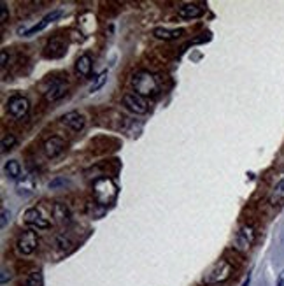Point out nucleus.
Wrapping results in <instances>:
<instances>
[{
    "label": "nucleus",
    "mask_w": 284,
    "mask_h": 286,
    "mask_svg": "<svg viewBox=\"0 0 284 286\" xmlns=\"http://www.w3.org/2000/svg\"><path fill=\"white\" fill-rule=\"evenodd\" d=\"M37 244H39V237L35 230H23L16 239V249L23 257H30L32 253H35Z\"/></svg>",
    "instance_id": "20e7f679"
},
{
    "label": "nucleus",
    "mask_w": 284,
    "mask_h": 286,
    "mask_svg": "<svg viewBox=\"0 0 284 286\" xmlns=\"http://www.w3.org/2000/svg\"><path fill=\"white\" fill-rule=\"evenodd\" d=\"M91 67H93V60L90 53H83L81 57L75 60V72L83 78H88L91 74Z\"/></svg>",
    "instance_id": "2eb2a0df"
},
{
    "label": "nucleus",
    "mask_w": 284,
    "mask_h": 286,
    "mask_svg": "<svg viewBox=\"0 0 284 286\" xmlns=\"http://www.w3.org/2000/svg\"><path fill=\"white\" fill-rule=\"evenodd\" d=\"M249 283H251V276H248L244 279V283H242V286H249Z\"/></svg>",
    "instance_id": "c85d7f7f"
},
{
    "label": "nucleus",
    "mask_w": 284,
    "mask_h": 286,
    "mask_svg": "<svg viewBox=\"0 0 284 286\" xmlns=\"http://www.w3.org/2000/svg\"><path fill=\"white\" fill-rule=\"evenodd\" d=\"M203 9L202 6H197V4H184V6H181L179 9H177V16L183 20H197L203 16Z\"/></svg>",
    "instance_id": "ddd939ff"
},
{
    "label": "nucleus",
    "mask_w": 284,
    "mask_h": 286,
    "mask_svg": "<svg viewBox=\"0 0 284 286\" xmlns=\"http://www.w3.org/2000/svg\"><path fill=\"white\" fill-rule=\"evenodd\" d=\"M67 51V46L65 42L62 39H53L48 44V48H46V57L48 58H62L63 55H65Z\"/></svg>",
    "instance_id": "dca6fc26"
},
{
    "label": "nucleus",
    "mask_w": 284,
    "mask_h": 286,
    "mask_svg": "<svg viewBox=\"0 0 284 286\" xmlns=\"http://www.w3.org/2000/svg\"><path fill=\"white\" fill-rule=\"evenodd\" d=\"M6 174H7V177L12 179V181L20 179L21 177V165H20V162H16V160L7 162V164H6Z\"/></svg>",
    "instance_id": "a211bd4d"
},
{
    "label": "nucleus",
    "mask_w": 284,
    "mask_h": 286,
    "mask_svg": "<svg viewBox=\"0 0 284 286\" xmlns=\"http://www.w3.org/2000/svg\"><path fill=\"white\" fill-rule=\"evenodd\" d=\"M27 286H42V274L39 271L30 272V276L27 279Z\"/></svg>",
    "instance_id": "4be33fe9"
},
{
    "label": "nucleus",
    "mask_w": 284,
    "mask_h": 286,
    "mask_svg": "<svg viewBox=\"0 0 284 286\" xmlns=\"http://www.w3.org/2000/svg\"><path fill=\"white\" fill-rule=\"evenodd\" d=\"M153 35L156 39H162V41H176L179 39L181 35H184V30L183 28H165V27H158L153 30Z\"/></svg>",
    "instance_id": "4468645a"
},
{
    "label": "nucleus",
    "mask_w": 284,
    "mask_h": 286,
    "mask_svg": "<svg viewBox=\"0 0 284 286\" xmlns=\"http://www.w3.org/2000/svg\"><path fill=\"white\" fill-rule=\"evenodd\" d=\"M9 220H11V212L7 211L6 207H2V221H0V227L6 228V225H7V221Z\"/></svg>",
    "instance_id": "b1692460"
},
{
    "label": "nucleus",
    "mask_w": 284,
    "mask_h": 286,
    "mask_svg": "<svg viewBox=\"0 0 284 286\" xmlns=\"http://www.w3.org/2000/svg\"><path fill=\"white\" fill-rule=\"evenodd\" d=\"M7 58H9V55H7V49H2V60H0V63H2V67L7 65Z\"/></svg>",
    "instance_id": "bb28decb"
},
{
    "label": "nucleus",
    "mask_w": 284,
    "mask_h": 286,
    "mask_svg": "<svg viewBox=\"0 0 284 286\" xmlns=\"http://www.w3.org/2000/svg\"><path fill=\"white\" fill-rule=\"evenodd\" d=\"M11 279V272H7V269H2V277H0V284H7V281Z\"/></svg>",
    "instance_id": "a878e982"
},
{
    "label": "nucleus",
    "mask_w": 284,
    "mask_h": 286,
    "mask_svg": "<svg viewBox=\"0 0 284 286\" xmlns=\"http://www.w3.org/2000/svg\"><path fill=\"white\" fill-rule=\"evenodd\" d=\"M56 241H58V246H60L62 249H70L72 241H70V239L67 237V236H63V234H62V236H58V237H56Z\"/></svg>",
    "instance_id": "5701e85b"
},
{
    "label": "nucleus",
    "mask_w": 284,
    "mask_h": 286,
    "mask_svg": "<svg viewBox=\"0 0 284 286\" xmlns=\"http://www.w3.org/2000/svg\"><path fill=\"white\" fill-rule=\"evenodd\" d=\"M67 88H69V83H67V79H63V78L51 79L49 86L46 88V92H44L46 100H48V102H58L67 93Z\"/></svg>",
    "instance_id": "0eeeda50"
},
{
    "label": "nucleus",
    "mask_w": 284,
    "mask_h": 286,
    "mask_svg": "<svg viewBox=\"0 0 284 286\" xmlns=\"http://www.w3.org/2000/svg\"><path fill=\"white\" fill-rule=\"evenodd\" d=\"M121 102H123V105L128 111H132L134 114H146L147 109H149L146 99L137 95V93H126V95H123Z\"/></svg>",
    "instance_id": "6e6552de"
},
{
    "label": "nucleus",
    "mask_w": 284,
    "mask_h": 286,
    "mask_svg": "<svg viewBox=\"0 0 284 286\" xmlns=\"http://www.w3.org/2000/svg\"><path fill=\"white\" fill-rule=\"evenodd\" d=\"M232 272H234V267H232V263L228 262V260H218V262H214L213 265L205 271V274L202 277V284H219L223 283V281H226L228 277L232 276Z\"/></svg>",
    "instance_id": "f03ea898"
},
{
    "label": "nucleus",
    "mask_w": 284,
    "mask_h": 286,
    "mask_svg": "<svg viewBox=\"0 0 284 286\" xmlns=\"http://www.w3.org/2000/svg\"><path fill=\"white\" fill-rule=\"evenodd\" d=\"M25 223L30 225V227L35 228V230H48V228H51L49 218L44 214V211H42L41 207L27 209V212H25Z\"/></svg>",
    "instance_id": "423d86ee"
},
{
    "label": "nucleus",
    "mask_w": 284,
    "mask_h": 286,
    "mask_svg": "<svg viewBox=\"0 0 284 286\" xmlns=\"http://www.w3.org/2000/svg\"><path fill=\"white\" fill-rule=\"evenodd\" d=\"M118 197V186L114 185L112 179L100 177L93 183V199L100 206H111Z\"/></svg>",
    "instance_id": "f257e3e1"
},
{
    "label": "nucleus",
    "mask_w": 284,
    "mask_h": 286,
    "mask_svg": "<svg viewBox=\"0 0 284 286\" xmlns=\"http://www.w3.org/2000/svg\"><path fill=\"white\" fill-rule=\"evenodd\" d=\"M277 286H284V271L279 274V279H277Z\"/></svg>",
    "instance_id": "cd10ccee"
},
{
    "label": "nucleus",
    "mask_w": 284,
    "mask_h": 286,
    "mask_svg": "<svg viewBox=\"0 0 284 286\" xmlns=\"http://www.w3.org/2000/svg\"><path fill=\"white\" fill-rule=\"evenodd\" d=\"M0 9H2V16H0V23H6V21H7V18H9V11H7V6H6V4H0Z\"/></svg>",
    "instance_id": "393cba45"
},
{
    "label": "nucleus",
    "mask_w": 284,
    "mask_h": 286,
    "mask_svg": "<svg viewBox=\"0 0 284 286\" xmlns=\"http://www.w3.org/2000/svg\"><path fill=\"white\" fill-rule=\"evenodd\" d=\"M281 200H284V179H281V181L275 185L272 197H270V202L272 204H277V202H281Z\"/></svg>",
    "instance_id": "6ab92c4d"
},
{
    "label": "nucleus",
    "mask_w": 284,
    "mask_h": 286,
    "mask_svg": "<svg viewBox=\"0 0 284 286\" xmlns=\"http://www.w3.org/2000/svg\"><path fill=\"white\" fill-rule=\"evenodd\" d=\"M28 109H30V102H28L27 97H23V95H16L7 102V111H9L11 116L16 119H21L27 116Z\"/></svg>",
    "instance_id": "1a4fd4ad"
},
{
    "label": "nucleus",
    "mask_w": 284,
    "mask_h": 286,
    "mask_svg": "<svg viewBox=\"0 0 284 286\" xmlns=\"http://www.w3.org/2000/svg\"><path fill=\"white\" fill-rule=\"evenodd\" d=\"M53 218L56 221H60V223H67V221H69L70 214H69V209H67L65 204H62V202L54 204L53 206Z\"/></svg>",
    "instance_id": "f3484780"
},
{
    "label": "nucleus",
    "mask_w": 284,
    "mask_h": 286,
    "mask_svg": "<svg viewBox=\"0 0 284 286\" xmlns=\"http://www.w3.org/2000/svg\"><path fill=\"white\" fill-rule=\"evenodd\" d=\"M63 125L69 127L72 132H81L84 129V125H86V119L81 113H78V111H70V113H67L65 116L62 118Z\"/></svg>",
    "instance_id": "9b49d317"
},
{
    "label": "nucleus",
    "mask_w": 284,
    "mask_h": 286,
    "mask_svg": "<svg viewBox=\"0 0 284 286\" xmlns=\"http://www.w3.org/2000/svg\"><path fill=\"white\" fill-rule=\"evenodd\" d=\"M62 16V11L60 9H56V11H53V12H49V14H46L44 18H42L39 23L37 25H33V27H30V28H20L18 30V33L20 35H33V33H37V32H42V30H44L46 27H48L49 23H53L54 20H58Z\"/></svg>",
    "instance_id": "9d476101"
},
{
    "label": "nucleus",
    "mask_w": 284,
    "mask_h": 286,
    "mask_svg": "<svg viewBox=\"0 0 284 286\" xmlns=\"http://www.w3.org/2000/svg\"><path fill=\"white\" fill-rule=\"evenodd\" d=\"M254 241H256V228L253 225H242L235 236L234 247L237 251H240V253H248L253 247Z\"/></svg>",
    "instance_id": "39448f33"
},
{
    "label": "nucleus",
    "mask_w": 284,
    "mask_h": 286,
    "mask_svg": "<svg viewBox=\"0 0 284 286\" xmlns=\"http://www.w3.org/2000/svg\"><path fill=\"white\" fill-rule=\"evenodd\" d=\"M63 148H65V140L58 135H53L44 142V155L48 158H56L63 151Z\"/></svg>",
    "instance_id": "f8f14e48"
},
{
    "label": "nucleus",
    "mask_w": 284,
    "mask_h": 286,
    "mask_svg": "<svg viewBox=\"0 0 284 286\" xmlns=\"http://www.w3.org/2000/svg\"><path fill=\"white\" fill-rule=\"evenodd\" d=\"M16 142H18V139H16L12 134L4 135V137H2V153H6V151H9V149H12L16 146Z\"/></svg>",
    "instance_id": "412c9836"
},
{
    "label": "nucleus",
    "mask_w": 284,
    "mask_h": 286,
    "mask_svg": "<svg viewBox=\"0 0 284 286\" xmlns=\"http://www.w3.org/2000/svg\"><path fill=\"white\" fill-rule=\"evenodd\" d=\"M105 81H107V70H104V72H100L99 76L95 78V81H93V84L90 86V93H95V92H99V90L104 86L105 84Z\"/></svg>",
    "instance_id": "aec40b11"
},
{
    "label": "nucleus",
    "mask_w": 284,
    "mask_h": 286,
    "mask_svg": "<svg viewBox=\"0 0 284 286\" xmlns=\"http://www.w3.org/2000/svg\"><path fill=\"white\" fill-rule=\"evenodd\" d=\"M132 84H134L135 93H137V95H141V97L155 95V93L160 90L158 79H156L153 74H149V72H146V70L137 72V74L134 76V79H132Z\"/></svg>",
    "instance_id": "7ed1b4c3"
}]
</instances>
